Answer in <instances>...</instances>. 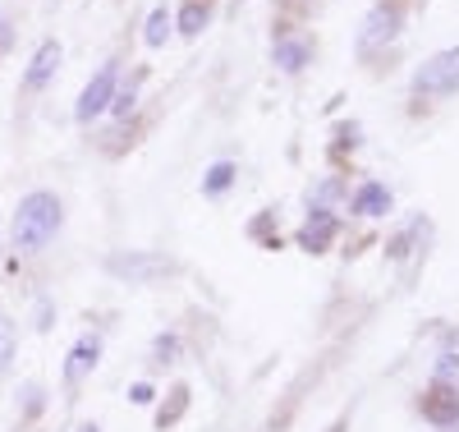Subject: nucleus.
I'll return each mask as SVG.
<instances>
[{
  "instance_id": "obj_6",
  "label": "nucleus",
  "mask_w": 459,
  "mask_h": 432,
  "mask_svg": "<svg viewBox=\"0 0 459 432\" xmlns=\"http://www.w3.org/2000/svg\"><path fill=\"white\" fill-rule=\"evenodd\" d=\"M60 60H65V47L56 42V37H47V42H42V47L32 51L28 69H23V93H42V88L51 84V78H56Z\"/></svg>"
},
{
  "instance_id": "obj_4",
  "label": "nucleus",
  "mask_w": 459,
  "mask_h": 432,
  "mask_svg": "<svg viewBox=\"0 0 459 432\" xmlns=\"http://www.w3.org/2000/svg\"><path fill=\"white\" fill-rule=\"evenodd\" d=\"M115 84H120V69H115V60L110 65H101L92 78H88V88L79 93V106H74V120H97L101 110H110V101H115Z\"/></svg>"
},
{
  "instance_id": "obj_10",
  "label": "nucleus",
  "mask_w": 459,
  "mask_h": 432,
  "mask_svg": "<svg viewBox=\"0 0 459 432\" xmlns=\"http://www.w3.org/2000/svg\"><path fill=\"white\" fill-rule=\"evenodd\" d=\"M354 212L359 216H386L391 212V189L386 184H363L354 193Z\"/></svg>"
},
{
  "instance_id": "obj_19",
  "label": "nucleus",
  "mask_w": 459,
  "mask_h": 432,
  "mask_svg": "<svg viewBox=\"0 0 459 432\" xmlns=\"http://www.w3.org/2000/svg\"><path fill=\"white\" fill-rule=\"evenodd\" d=\"M152 355H157V364H170L179 355V336H157V345H152Z\"/></svg>"
},
{
  "instance_id": "obj_22",
  "label": "nucleus",
  "mask_w": 459,
  "mask_h": 432,
  "mask_svg": "<svg viewBox=\"0 0 459 432\" xmlns=\"http://www.w3.org/2000/svg\"><path fill=\"white\" fill-rule=\"evenodd\" d=\"M79 432H101V428H97V423H83V428H79Z\"/></svg>"
},
{
  "instance_id": "obj_20",
  "label": "nucleus",
  "mask_w": 459,
  "mask_h": 432,
  "mask_svg": "<svg viewBox=\"0 0 459 432\" xmlns=\"http://www.w3.org/2000/svg\"><path fill=\"white\" fill-rule=\"evenodd\" d=\"M129 401H134V405H152V401H157V391H152L147 382H134V391H129Z\"/></svg>"
},
{
  "instance_id": "obj_15",
  "label": "nucleus",
  "mask_w": 459,
  "mask_h": 432,
  "mask_svg": "<svg viewBox=\"0 0 459 432\" xmlns=\"http://www.w3.org/2000/svg\"><path fill=\"white\" fill-rule=\"evenodd\" d=\"M184 410H188V386H175V391H170V405H161V410H157V428L179 423V419H184Z\"/></svg>"
},
{
  "instance_id": "obj_21",
  "label": "nucleus",
  "mask_w": 459,
  "mask_h": 432,
  "mask_svg": "<svg viewBox=\"0 0 459 432\" xmlns=\"http://www.w3.org/2000/svg\"><path fill=\"white\" fill-rule=\"evenodd\" d=\"M10 47H14V28L5 23V14H0V56H5Z\"/></svg>"
},
{
  "instance_id": "obj_11",
  "label": "nucleus",
  "mask_w": 459,
  "mask_h": 432,
  "mask_svg": "<svg viewBox=\"0 0 459 432\" xmlns=\"http://www.w3.org/2000/svg\"><path fill=\"white\" fill-rule=\"evenodd\" d=\"M212 10H216V0H184V10H179V32H184V37H198V32L212 23Z\"/></svg>"
},
{
  "instance_id": "obj_12",
  "label": "nucleus",
  "mask_w": 459,
  "mask_h": 432,
  "mask_svg": "<svg viewBox=\"0 0 459 432\" xmlns=\"http://www.w3.org/2000/svg\"><path fill=\"white\" fill-rule=\"evenodd\" d=\"M170 28H175L170 10H166V5H157V10L147 14V28H143V42H147V47H166V37H170Z\"/></svg>"
},
{
  "instance_id": "obj_17",
  "label": "nucleus",
  "mask_w": 459,
  "mask_h": 432,
  "mask_svg": "<svg viewBox=\"0 0 459 432\" xmlns=\"http://www.w3.org/2000/svg\"><path fill=\"white\" fill-rule=\"evenodd\" d=\"M432 377H437V382L459 386V349H446V355L437 359V368H432Z\"/></svg>"
},
{
  "instance_id": "obj_7",
  "label": "nucleus",
  "mask_w": 459,
  "mask_h": 432,
  "mask_svg": "<svg viewBox=\"0 0 459 432\" xmlns=\"http://www.w3.org/2000/svg\"><path fill=\"white\" fill-rule=\"evenodd\" d=\"M97 364H101V336L97 331H83L79 340L69 345V355H65V386H79Z\"/></svg>"
},
{
  "instance_id": "obj_23",
  "label": "nucleus",
  "mask_w": 459,
  "mask_h": 432,
  "mask_svg": "<svg viewBox=\"0 0 459 432\" xmlns=\"http://www.w3.org/2000/svg\"><path fill=\"white\" fill-rule=\"evenodd\" d=\"M0 240H5V221H0Z\"/></svg>"
},
{
  "instance_id": "obj_18",
  "label": "nucleus",
  "mask_w": 459,
  "mask_h": 432,
  "mask_svg": "<svg viewBox=\"0 0 459 432\" xmlns=\"http://www.w3.org/2000/svg\"><path fill=\"white\" fill-rule=\"evenodd\" d=\"M42 382H23V414L28 419H37V414H42Z\"/></svg>"
},
{
  "instance_id": "obj_13",
  "label": "nucleus",
  "mask_w": 459,
  "mask_h": 432,
  "mask_svg": "<svg viewBox=\"0 0 459 432\" xmlns=\"http://www.w3.org/2000/svg\"><path fill=\"white\" fill-rule=\"evenodd\" d=\"M235 162H216L212 171H207V180H203V193H207V198H221V193L230 189V184H235Z\"/></svg>"
},
{
  "instance_id": "obj_3",
  "label": "nucleus",
  "mask_w": 459,
  "mask_h": 432,
  "mask_svg": "<svg viewBox=\"0 0 459 432\" xmlns=\"http://www.w3.org/2000/svg\"><path fill=\"white\" fill-rule=\"evenodd\" d=\"M413 93L418 97H450V93H459V47L437 51L423 69H418L413 74Z\"/></svg>"
},
{
  "instance_id": "obj_9",
  "label": "nucleus",
  "mask_w": 459,
  "mask_h": 432,
  "mask_svg": "<svg viewBox=\"0 0 459 432\" xmlns=\"http://www.w3.org/2000/svg\"><path fill=\"white\" fill-rule=\"evenodd\" d=\"M400 0H391V5H377L372 14H368V32H363V47H372V42H381V37H395V28H400Z\"/></svg>"
},
{
  "instance_id": "obj_2",
  "label": "nucleus",
  "mask_w": 459,
  "mask_h": 432,
  "mask_svg": "<svg viewBox=\"0 0 459 432\" xmlns=\"http://www.w3.org/2000/svg\"><path fill=\"white\" fill-rule=\"evenodd\" d=\"M106 271H110V277H120V281H129V286H157V281L175 277L179 262L166 258V253H110Z\"/></svg>"
},
{
  "instance_id": "obj_5",
  "label": "nucleus",
  "mask_w": 459,
  "mask_h": 432,
  "mask_svg": "<svg viewBox=\"0 0 459 432\" xmlns=\"http://www.w3.org/2000/svg\"><path fill=\"white\" fill-rule=\"evenodd\" d=\"M418 410H423V419L432 428H459V386L432 377L428 391H423V401H418Z\"/></svg>"
},
{
  "instance_id": "obj_14",
  "label": "nucleus",
  "mask_w": 459,
  "mask_h": 432,
  "mask_svg": "<svg viewBox=\"0 0 459 432\" xmlns=\"http://www.w3.org/2000/svg\"><path fill=\"white\" fill-rule=\"evenodd\" d=\"M14 355H19V331H14V322L0 313V373H10L14 368Z\"/></svg>"
},
{
  "instance_id": "obj_16",
  "label": "nucleus",
  "mask_w": 459,
  "mask_h": 432,
  "mask_svg": "<svg viewBox=\"0 0 459 432\" xmlns=\"http://www.w3.org/2000/svg\"><path fill=\"white\" fill-rule=\"evenodd\" d=\"M276 65L290 69V74L303 69V65H308V47H303V42H281V47H276Z\"/></svg>"
},
{
  "instance_id": "obj_8",
  "label": "nucleus",
  "mask_w": 459,
  "mask_h": 432,
  "mask_svg": "<svg viewBox=\"0 0 459 432\" xmlns=\"http://www.w3.org/2000/svg\"><path fill=\"white\" fill-rule=\"evenodd\" d=\"M340 234V221L326 212V207H313V216L303 221L299 230V249H308V253H326V244Z\"/></svg>"
},
{
  "instance_id": "obj_1",
  "label": "nucleus",
  "mask_w": 459,
  "mask_h": 432,
  "mask_svg": "<svg viewBox=\"0 0 459 432\" xmlns=\"http://www.w3.org/2000/svg\"><path fill=\"white\" fill-rule=\"evenodd\" d=\"M60 221H65V203L56 198L51 189H32V193H23L19 207H14L10 240H14L19 253H42L56 240Z\"/></svg>"
}]
</instances>
